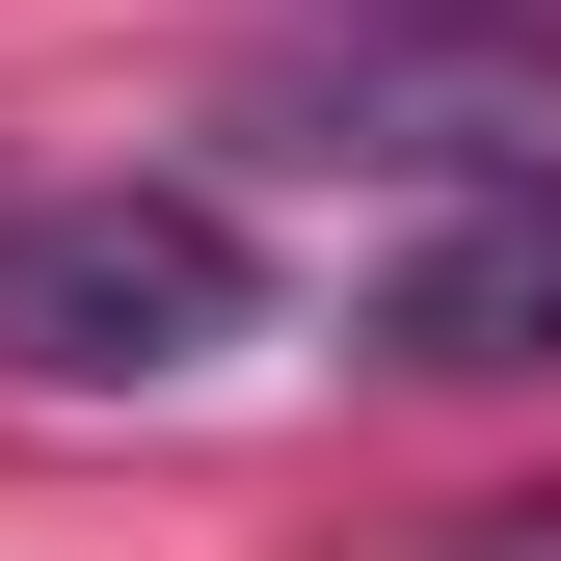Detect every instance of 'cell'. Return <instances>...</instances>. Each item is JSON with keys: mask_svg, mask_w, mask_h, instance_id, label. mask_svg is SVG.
Returning a JSON list of instances; mask_svg holds the SVG:
<instances>
[{"mask_svg": "<svg viewBox=\"0 0 561 561\" xmlns=\"http://www.w3.org/2000/svg\"><path fill=\"white\" fill-rule=\"evenodd\" d=\"M267 267L215 187H27L0 215V375H215Z\"/></svg>", "mask_w": 561, "mask_h": 561, "instance_id": "6da1fadb", "label": "cell"}, {"mask_svg": "<svg viewBox=\"0 0 561 561\" xmlns=\"http://www.w3.org/2000/svg\"><path fill=\"white\" fill-rule=\"evenodd\" d=\"M295 187H561V81H455V54H347L267 107Z\"/></svg>", "mask_w": 561, "mask_h": 561, "instance_id": "7a4b0ae2", "label": "cell"}, {"mask_svg": "<svg viewBox=\"0 0 561 561\" xmlns=\"http://www.w3.org/2000/svg\"><path fill=\"white\" fill-rule=\"evenodd\" d=\"M375 375H561V187H455L375 267Z\"/></svg>", "mask_w": 561, "mask_h": 561, "instance_id": "3957f363", "label": "cell"}, {"mask_svg": "<svg viewBox=\"0 0 561 561\" xmlns=\"http://www.w3.org/2000/svg\"><path fill=\"white\" fill-rule=\"evenodd\" d=\"M428 561H561V481H535V508H481V535H428Z\"/></svg>", "mask_w": 561, "mask_h": 561, "instance_id": "277c9868", "label": "cell"}, {"mask_svg": "<svg viewBox=\"0 0 561 561\" xmlns=\"http://www.w3.org/2000/svg\"><path fill=\"white\" fill-rule=\"evenodd\" d=\"M375 27H561V0H375Z\"/></svg>", "mask_w": 561, "mask_h": 561, "instance_id": "5b68a950", "label": "cell"}]
</instances>
